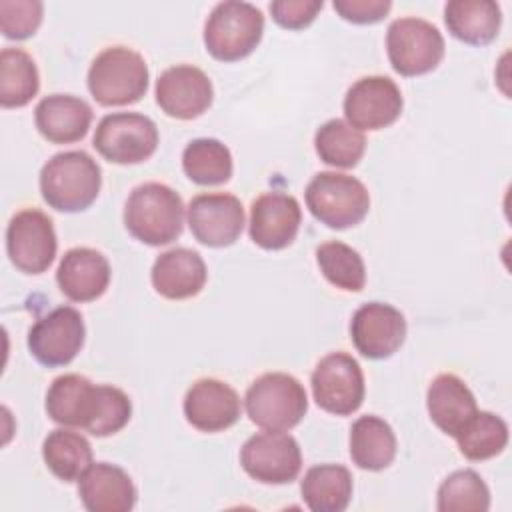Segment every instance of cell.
<instances>
[{
	"instance_id": "ba28073f",
	"label": "cell",
	"mask_w": 512,
	"mask_h": 512,
	"mask_svg": "<svg viewBox=\"0 0 512 512\" xmlns=\"http://www.w3.org/2000/svg\"><path fill=\"white\" fill-rule=\"evenodd\" d=\"M442 32L428 20L416 16L396 18L386 32L390 66L400 76H422L432 72L444 58Z\"/></svg>"
},
{
	"instance_id": "5bb4252c",
	"label": "cell",
	"mask_w": 512,
	"mask_h": 512,
	"mask_svg": "<svg viewBox=\"0 0 512 512\" xmlns=\"http://www.w3.org/2000/svg\"><path fill=\"white\" fill-rule=\"evenodd\" d=\"M404 108L396 82L388 76H364L344 96V116L356 130H382L394 124Z\"/></svg>"
},
{
	"instance_id": "cb8c5ba5",
	"label": "cell",
	"mask_w": 512,
	"mask_h": 512,
	"mask_svg": "<svg viewBox=\"0 0 512 512\" xmlns=\"http://www.w3.org/2000/svg\"><path fill=\"white\" fill-rule=\"evenodd\" d=\"M426 408L438 430L456 438L478 412L476 398L456 374H438L426 392Z\"/></svg>"
},
{
	"instance_id": "f546056e",
	"label": "cell",
	"mask_w": 512,
	"mask_h": 512,
	"mask_svg": "<svg viewBox=\"0 0 512 512\" xmlns=\"http://www.w3.org/2000/svg\"><path fill=\"white\" fill-rule=\"evenodd\" d=\"M184 174L200 186H218L230 180L232 152L216 138H196L182 152Z\"/></svg>"
},
{
	"instance_id": "484cf974",
	"label": "cell",
	"mask_w": 512,
	"mask_h": 512,
	"mask_svg": "<svg viewBox=\"0 0 512 512\" xmlns=\"http://www.w3.org/2000/svg\"><path fill=\"white\" fill-rule=\"evenodd\" d=\"M396 434L392 426L380 416L366 414L350 426V458L368 472H380L388 468L396 458Z\"/></svg>"
},
{
	"instance_id": "277c9868",
	"label": "cell",
	"mask_w": 512,
	"mask_h": 512,
	"mask_svg": "<svg viewBox=\"0 0 512 512\" xmlns=\"http://www.w3.org/2000/svg\"><path fill=\"white\" fill-rule=\"evenodd\" d=\"M148 64L128 46H108L88 68V90L100 106H128L148 90Z\"/></svg>"
},
{
	"instance_id": "4fadbf2b",
	"label": "cell",
	"mask_w": 512,
	"mask_h": 512,
	"mask_svg": "<svg viewBox=\"0 0 512 512\" xmlns=\"http://www.w3.org/2000/svg\"><path fill=\"white\" fill-rule=\"evenodd\" d=\"M86 326L82 314L72 306H58L44 314L28 330L30 354L48 368L70 364L84 346Z\"/></svg>"
},
{
	"instance_id": "e575fe53",
	"label": "cell",
	"mask_w": 512,
	"mask_h": 512,
	"mask_svg": "<svg viewBox=\"0 0 512 512\" xmlns=\"http://www.w3.org/2000/svg\"><path fill=\"white\" fill-rule=\"evenodd\" d=\"M40 0H0V28L8 40H26L42 24Z\"/></svg>"
},
{
	"instance_id": "4dcf8cb0",
	"label": "cell",
	"mask_w": 512,
	"mask_h": 512,
	"mask_svg": "<svg viewBox=\"0 0 512 512\" xmlns=\"http://www.w3.org/2000/svg\"><path fill=\"white\" fill-rule=\"evenodd\" d=\"M314 148L320 160L334 168H354L366 150V138L346 120L332 118L314 134Z\"/></svg>"
},
{
	"instance_id": "83f0119b",
	"label": "cell",
	"mask_w": 512,
	"mask_h": 512,
	"mask_svg": "<svg viewBox=\"0 0 512 512\" xmlns=\"http://www.w3.org/2000/svg\"><path fill=\"white\" fill-rule=\"evenodd\" d=\"M46 468L62 482H76L94 464L92 446L80 432L56 428L42 442Z\"/></svg>"
},
{
	"instance_id": "7a4b0ae2",
	"label": "cell",
	"mask_w": 512,
	"mask_h": 512,
	"mask_svg": "<svg viewBox=\"0 0 512 512\" xmlns=\"http://www.w3.org/2000/svg\"><path fill=\"white\" fill-rule=\"evenodd\" d=\"M124 226L142 244L166 246L182 234L184 202L170 186L144 182L124 204Z\"/></svg>"
},
{
	"instance_id": "836d02e7",
	"label": "cell",
	"mask_w": 512,
	"mask_h": 512,
	"mask_svg": "<svg viewBox=\"0 0 512 512\" xmlns=\"http://www.w3.org/2000/svg\"><path fill=\"white\" fill-rule=\"evenodd\" d=\"M440 512H486L490 508V490L482 476L470 468L456 470L438 486Z\"/></svg>"
},
{
	"instance_id": "ffe728a7",
	"label": "cell",
	"mask_w": 512,
	"mask_h": 512,
	"mask_svg": "<svg viewBox=\"0 0 512 512\" xmlns=\"http://www.w3.org/2000/svg\"><path fill=\"white\" fill-rule=\"evenodd\" d=\"M110 276L108 258L86 246L66 250L56 270L60 292L72 302L98 300L108 290Z\"/></svg>"
},
{
	"instance_id": "7402d4cb",
	"label": "cell",
	"mask_w": 512,
	"mask_h": 512,
	"mask_svg": "<svg viewBox=\"0 0 512 512\" xmlns=\"http://www.w3.org/2000/svg\"><path fill=\"white\" fill-rule=\"evenodd\" d=\"M206 278V262L192 248H170L162 252L150 272L154 290L168 300H186L200 294Z\"/></svg>"
},
{
	"instance_id": "9c48e42d",
	"label": "cell",
	"mask_w": 512,
	"mask_h": 512,
	"mask_svg": "<svg viewBox=\"0 0 512 512\" xmlns=\"http://www.w3.org/2000/svg\"><path fill=\"white\" fill-rule=\"evenodd\" d=\"M92 146L108 162L140 164L156 152L158 128L138 112L106 114L94 130Z\"/></svg>"
},
{
	"instance_id": "8d00e7d4",
	"label": "cell",
	"mask_w": 512,
	"mask_h": 512,
	"mask_svg": "<svg viewBox=\"0 0 512 512\" xmlns=\"http://www.w3.org/2000/svg\"><path fill=\"white\" fill-rule=\"evenodd\" d=\"M332 8L340 18L354 24L380 22L392 8L390 0H334Z\"/></svg>"
},
{
	"instance_id": "d590c367",
	"label": "cell",
	"mask_w": 512,
	"mask_h": 512,
	"mask_svg": "<svg viewBox=\"0 0 512 512\" xmlns=\"http://www.w3.org/2000/svg\"><path fill=\"white\" fill-rule=\"evenodd\" d=\"M322 6V0H276L270 2V14L278 26L286 30H302L314 22Z\"/></svg>"
},
{
	"instance_id": "e0dca14e",
	"label": "cell",
	"mask_w": 512,
	"mask_h": 512,
	"mask_svg": "<svg viewBox=\"0 0 512 512\" xmlns=\"http://www.w3.org/2000/svg\"><path fill=\"white\" fill-rule=\"evenodd\" d=\"M350 338L356 350L370 360L390 358L406 338V318L392 304H362L350 320Z\"/></svg>"
},
{
	"instance_id": "6da1fadb",
	"label": "cell",
	"mask_w": 512,
	"mask_h": 512,
	"mask_svg": "<svg viewBox=\"0 0 512 512\" xmlns=\"http://www.w3.org/2000/svg\"><path fill=\"white\" fill-rule=\"evenodd\" d=\"M50 420L104 438L120 432L132 416L128 394L110 384H92L80 374H62L46 392Z\"/></svg>"
},
{
	"instance_id": "2e32d148",
	"label": "cell",
	"mask_w": 512,
	"mask_h": 512,
	"mask_svg": "<svg viewBox=\"0 0 512 512\" xmlns=\"http://www.w3.org/2000/svg\"><path fill=\"white\" fill-rule=\"evenodd\" d=\"M154 96L166 116L192 120L210 108L214 88L204 70L192 64H176L158 76Z\"/></svg>"
},
{
	"instance_id": "603a6c76",
	"label": "cell",
	"mask_w": 512,
	"mask_h": 512,
	"mask_svg": "<svg viewBox=\"0 0 512 512\" xmlns=\"http://www.w3.org/2000/svg\"><path fill=\"white\" fill-rule=\"evenodd\" d=\"M38 132L52 144H72L82 140L92 124V108L72 94L44 96L34 110Z\"/></svg>"
},
{
	"instance_id": "9a60e30c",
	"label": "cell",
	"mask_w": 512,
	"mask_h": 512,
	"mask_svg": "<svg viewBox=\"0 0 512 512\" xmlns=\"http://www.w3.org/2000/svg\"><path fill=\"white\" fill-rule=\"evenodd\" d=\"M186 220L200 244L224 248L232 246L244 230V206L234 194H198L186 208Z\"/></svg>"
},
{
	"instance_id": "44dd1931",
	"label": "cell",
	"mask_w": 512,
	"mask_h": 512,
	"mask_svg": "<svg viewBox=\"0 0 512 512\" xmlns=\"http://www.w3.org/2000/svg\"><path fill=\"white\" fill-rule=\"evenodd\" d=\"M78 496L88 512H130L138 492L126 470L96 462L78 480Z\"/></svg>"
},
{
	"instance_id": "ac0fdd59",
	"label": "cell",
	"mask_w": 512,
	"mask_h": 512,
	"mask_svg": "<svg viewBox=\"0 0 512 512\" xmlns=\"http://www.w3.org/2000/svg\"><path fill=\"white\" fill-rule=\"evenodd\" d=\"M302 210L294 196L286 192H264L250 206L248 234L264 250L290 246L300 230Z\"/></svg>"
},
{
	"instance_id": "4316f807",
	"label": "cell",
	"mask_w": 512,
	"mask_h": 512,
	"mask_svg": "<svg viewBox=\"0 0 512 512\" xmlns=\"http://www.w3.org/2000/svg\"><path fill=\"white\" fill-rule=\"evenodd\" d=\"M352 474L342 464H318L306 470L300 492L312 512H344L352 500Z\"/></svg>"
},
{
	"instance_id": "d6986e66",
	"label": "cell",
	"mask_w": 512,
	"mask_h": 512,
	"mask_svg": "<svg viewBox=\"0 0 512 512\" xmlns=\"http://www.w3.org/2000/svg\"><path fill=\"white\" fill-rule=\"evenodd\" d=\"M182 408L190 426L210 434L234 426L240 418L242 404L230 384L218 378H200L188 388Z\"/></svg>"
},
{
	"instance_id": "52a82bcc",
	"label": "cell",
	"mask_w": 512,
	"mask_h": 512,
	"mask_svg": "<svg viewBox=\"0 0 512 512\" xmlns=\"http://www.w3.org/2000/svg\"><path fill=\"white\" fill-rule=\"evenodd\" d=\"M310 214L334 230L360 224L370 210L366 186L342 172H318L304 192Z\"/></svg>"
},
{
	"instance_id": "7c38bea8",
	"label": "cell",
	"mask_w": 512,
	"mask_h": 512,
	"mask_svg": "<svg viewBox=\"0 0 512 512\" xmlns=\"http://www.w3.org/2000/svg\"><path fill=\"white\" fill-rule=\"evenodd\" d=\"M240 464L256 482L290 484L302 470V452L294 436L280 430H266L244 442Z\"/></svg>"
},
{
	"instance_id": "30bf717a",
	"label": "cell",
	"mask_w": 512,
	"mask_h": 512,
	"mask_svg": "<svg viewBox=\"0 0 512 512\" xmlns=\"http://www.w3.org/2000/svg\"><path fill=\"white\" fill-rule=\"evenodd\" d=\"M314 402L330 414L356 412L366 394L364 374L356 358L346 352H330L318 360L310 376Z\"/></svg>"
},
{
	"instance_id": "d6a6232c",
	"label": "cell",
	"mask_w": 512,
	"mask_h": 512,
	"mask_svg": "<svg viewBox=\"0 0 512 512\" xmlns=\"http://www.w3.org/2000/svg\"><path fill=\"white\" fill-rule=\"evenodd\" d=\"M316 262L322 276L344 292H360L366 284V266L362 256L340 240L320 244L316 248Z\"/></svg>"
},
{
	"instance_id": "8fae6325",
	"label": "cell",
	"mask_w": 512,
	"mask_h": 512,
	"mask_svg": "<svg viewBox=\"0 0 512 512\" xmlns=\"http://www.w3.org/2000/svg\"><path fill=\"white\" fill-rule=\"evenodd\" d=\"M58 240L52 218L38 208L16 212L6 228V252L24 274H42L56 258Z\"/></svg>"
},
{
	"instance_id": "1f68e13d",
	"label": "cell",
	"mask_w": 512,
	"mask_h": 512,
	"mask_svg": "<svg viewBox=\"0 0 512 512\" xmlns=\"http://www.w3.org/2000/svg\"><path fill=\"white\" fill-rule=\"evenodd\" d=\"M460 454L472 462L498 456L508 444V424L486 410H478L474 418L456 436Z\"/></svg>"
},
{
	"instance_id": "5b68a950",
	"label": "cell",
	"mask_w": 512,
	"mask_h": 512,
	"mask_svg": "<svg viewBox=\"0 0 512 512\" xmlns=\"http://www.w3.org/2000/svg\"><path fill=\"white\" fill-rule=\"evenodd\" d=\"M244 408L252 424L286 432L304 418L308 396L302 382L292 374L266 372L248 386Z\"/></svg>"
},
{
	"instance_id": "d4e9b609",
	"label": "cell",
	"mask_w": 512,
	"mask_h": 512,
	"mask_svg": "<svg viewBox=\"0 0 512 512\" xmlns=\"http://www.w3.org/2000/svg\"><path fill=\"white\" fill-rule=\"evenodd\" d=\"M448 32L470 46L490 44L502 26V10L492 0H452L444 6Z\"/></svg>"
},
{
	"instance_id": "8992f818",
	"label": "cell",
	"mask_w": 512,
	"mask_h": 512,
	"mask_svg": "<svg viewBox=\"0 0 512 512\" xmlns=\"http://www.w3.org/2000/svg\"><path fill=\"white\" fill-rule=\"evenodd\" d=\"M264 34V14L250 2L228 0L212 8L204 24V46L220 62H236L254 52Z\"/></svg>"
},
{
	"instance_id": "f1b7e54d",
	"label": "cell",
	"mask_w": 512,
	"mask_h": 512,
	"mask_svg": "<svg viewBox=\"0 0 512 512\" xmlns=\"http://www.w3.org/2000/svg\"><path fill=\"white\" fill-rule=\"evenodd\" d=\"M40 90V74L34 58L22 48L0 52V104L2 108H22Z\"/></svg>"
},
{
	"instance_id": "3957f363",
	"label": "cell",
	"mask_w": 512,
	"mask_h": 512,
	"mask_svg": "<svg viewBox=\"0 0 512 512\" xmlns=\"http://www.w3.org/2000/svg\"><path fill=\"white\" fill-rule=\"evenodd\" d=\"M102 170L84 150L54 154L40 170V194L58 212H82L100 192Z\"/></svg>"
}]
</instances>
